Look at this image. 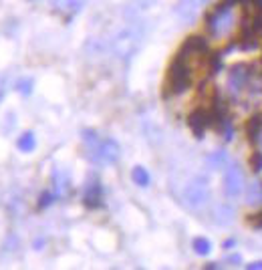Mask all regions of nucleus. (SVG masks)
I'll return each mask as SVG.
<instances>
[{
    "label": "nucleus",
    "mask_w": 262,
    "mask_h": 270,
    "mask_svg": "<svg viewBox=\"0 0 262 270\" xmlns=\"http://www.w3.org/2000/svg\"><path fill=\"white\" fill-rule=\"evenodd\" d=\"M250 165H252V169H254L256 173H260L262 171V152H254V154L250 156Z\"/></svg>",
    "instance_id": "19"
},
{
    "label": "nucleus",
    "mask_w": 262,
    "mask_h": 270,
    "mask_svg": "<svg viewBox=\"0 0 262 270\" xmlns=\"http://www.w3.org/2000/svg\"><path fill=\"white\" fill-rule=\"evenodd\" d=\"M131 179H133L139 188H148V186H150V182H152V177H150L148 169H145V167H141V165H135V167H133V171H131Z\"/></svg>",
    "instance_id": "12"
},
{
    "label": "nucleus",
    "mask_w": 262,
    "mask_h": 270,
    "mask_svg": "<svg viewBox=\"0 0 262 270\" xmlns=\"http://www.w3.org/2000/svg\"><path fill=\"white\" fill-rule=\"evenodd\" d=\"M248 224H250L252 228H256V230H262V212L248 218Z\"/></svg>",
    "instance_id": "20"
},
{
    "label": "nucleus",
    "mask_w": 262,
    "mask_h": 270,
    "mask_svg": "<svg viewBox=\"0 0 262 270\" xmlns=\"http://www.w3.org/2000/svg\"><path fill=\"white\" fill-rule=\"evenodd\" d=\"M4 93H6V79L0 75V103H2V99H4Z\"/></svg>",
    "instance_id": "21"
},
{
    "label": "nucleus",
    "mask_w": 262,
    "mask_h": 270,
    "mask_svg": "<svg viewBox=\"0 0 262 270\" xmlns=\"http://www.w3.org/2000/svg\"><path fill=\"white\" fill-rule=\"evenodd\" d=\"M137 45H139V35H137V31H135V28H127V31H123V33L117 37V41H115V51L119 54H131L137 49Z\"/></svg>",
    "instance_id": "7"
},
{
    "label": "nucleus",
    "mask_w": 262,
    "mask_h": 270,
    "mask_svg": "<svg viewBox=\"0 0 262 270\" xmlns=\"http://www.w3.org/2000/svg\"><path fill=\"white\" fill-rule=\"evenodd\" d=\"M246 135L252 143H258L260 141V135H262V115H254L248 119L246 123Z\"/></svg>",
    "instance_id": "10"
},
{
    "label": "nucleus",
    "mask_w": 262,
    "mask_h": 270,
    "mask_svg": "<svg viewBox=\"0 0 262 270\" xmlns=\"http://www.w3.org/2000/svg\"><path fill=\"white\" fill-rule=\"evenodd\" d=\"M16 147H18L20 152H24V154H31V152L37 147V137H35V133H33V131H24V133L18 137Z\"/></svg>",
    "instance_id": "11"
},
{
    "label": "nucleus",
    "mask_w": 262,
    "mask_h": 270,
    "mask_svg": "<svg viewBox=\"0 0 262 270\" xmlns=\"http://www.w3.org/2000/svg\"><path fill=\"white\" fill-rule=\"evenodd\" d=\"M226 262H234V264H238V262H242V258L236 254V256H228V258H226Z\"/></svg>",
    "instance_id": "23"
},
{
    "label": "nucleus",
    "mask_w": 262,
    "mask_h": 270,
    "mask_svg": "<svg viewBox=\"0 0 262 270\" xmlns=\"http://www.w3.org/2000/svg\"><path fill=\"white\" fill-rule=\"evenodd\" d=\"M83 202H85V206L91 208V210H95V208H99V206L103 204V188H101V184H99L97 179H93V182L87 184Z\"/></svg>",
    "instance_id": "8"
},
{
    "label": "nucleus",
    "mask_w": 262,
    "mask_h": 270,
    "mask_svg": "<svg viewBox=\"0 0 262 270\" xmlns=\"http://www.w3.org/2000/svg\"><path fill=\"white\" fill-rule=\"evenodd\" d=\"M246 268H250V270H262V260H256V262H250V264H246Z\"/></svg>",
    "instance_id": "22"
},
{
    "label": "nucleus",
    "mask_w": 262,
    "mask_h": 270,
    "mask_svg": "<svg viewBox=\"0 0 262 270\" xmlns=\"http://www.w3.org/2000/svg\"><path fill=\"white\" fill-rule=\"evenodd\" d=\"M206 2H208V0H182V2L178 4L176 12H178V16H180L182 20H188V22H192V20L198 16L200 8H202Z\"/></svg>",
    "instance_id": "9"
},
{
    "label": "nucleus",
    "mask_w": 262,
    "mask_h": 270,
    "mask_svg": "<svg viewBox=\"0 0 262 270\" xmlns=\"http://www.w3.org/2000/svg\"><path fill=\"white\" fill-rule=\"evenodd\" d=\"M216 222L222 224V226L230 224V222H232V210H230L228 206H218V208H216Z\"/></svg>",
    "instance_id": "16"
},
{
    "label": "nucleus",
    "mask_w": 262,
    "mask_h": 270,
    "mask_svg": "<svg viewBox=\"0 0 262 270\" xmlns=\"http://www.w3.org/2000/svg\"><path fill=\"white\" fill-rule=\"evenodd\" d=\"M246 190V177H244V171L234 165V163H228L224 167V194L228 198H240Z\"/></svg>",
    "instance_id": "5"
},
{
    "label": "nucleus",
    "mask_w": 262,
    "mask_h": 270,
    "mask_svg": "<svg viewBox=\"0 0 262 270\" xmlns=\"http://www.w3.org/2000/svg\"><path fill=\"white\" fill-rule=\"evenodd\" d=\"M258 143H260V145H262V135H260V141H258Z\"/></svg>",
    "instance_id": "24"
},
{
    "label": "nucleus",
    "mask_w": 262,
    "mask_h": 270,
    "mask_svg": "<svg viewBox=\"0 0 262 270\" xmlns=\"http://www.w3.org/2000/svg\"><path fill=\"white\" fill-rule=\"evenodd\" d=\"M258 77V73L254 71L252 65L248 63H240L234 65L228 73V91L232 97H238L240 93H244L246 89H250V85L254 83V79Z\"/></svg>",
    "instance_id": "3"
},
{
    "label": "nucleus",
    "mask_w": 262,
    "mask_h": 270,
    "mask_svg": "<svg viewBox=\"0 0 262 270\" xmlns=\"http://www.w3.org/2000/svg\"><path fill=\"white\" fill-rule=\"evenodd\" d=\"M192 246H194V252L200 254V256H206V254H210V250H212V242H210L208 238H204V236L196 238L192 242Z\"/></svg>",
    "instance_id": "14"
},
{
    "label": "nucleus",
    "mask_w": 262,
    "mask_h": 270,
    "mask_svg": "<svg viewBox=\"0 0 262 270\" xmlns=\"http://www.w3.org/2000/svg\"><path fill=\"white\" fill-rule=\"evenodd\" d=\"M16 91L22 93V95H31V91H33V81H31V79L18 81V83H16Z\"/></svg>",
    "instance_id": "17"
},
{
    "label": "nucleus",
    "mask_w": 262,
    "mask_h": 270,
    "mask_svg": "<svg viewBox=\"0 0 262 270\" xmlns=\"http://www.w3.org/2000/svg\"><path fill=\"white\" fill-rule=\"evenodd\" d=\"M56 198H59V196H56L54 192H45V194L41 196V200H39V208H47V206H51Z\"/></svg>",
    "instance_id": "18"
},
{
    "label": "nucleus",
    "mask_w": 262,
    "mask_h": 270,
    "mask_svg": "<svg viewBox=\"0 0 262 270\" xmlns=\"http://www.w3.org/2000/svg\"><path fill=\"white\" fill-rule=\"evenodd\" d=\"M234 2L232 0H222L218 6H214L206 14V33L210 39H224L232 35L236 26V14H234Z\"/></svg>",
    "instance_id": "1"
},
{
    "label": "nucleus",
    "mask_w": 262,
    "mask_h": 270,
    "mask_svg": "<svg viewBox=\"0 0 262 270\" xmlns=\"http://www.w3.org/2000/svg\"><path fill=\"white\" fill-rule=\"evenodd\" d=\"M208 163L212 169H218V167H226L228 165V156L224 152H214L212 156H208Z\"/></svg>",
    "instance_id": "15"
},
{
    "label": "nucleus",
    "mask_w": 262,
    "mask_h": 270,
    "mask_svg": "<svg viewBox=\"0 0 262 270\" xmlns=\"http://www.w3.org/2000/svg\"><path fill=\"white\" fill-rule=\"evenodd\" d=\"M188 127L192 129V133H194L196 137H204L206 129L214 127V117H212V113H210V107L194 109V111L188 115Z\"/></svg>",
    "instance_id": "6"
},
{
    "label": "nucleus",
    "mask_w": 262,
    "mask_h": 270,
    "mask_svg": "<svg viewBox=\"0 0 262 270\" xmlns=\"http://www.w3.org/2000/svg\"><path fill=\"white\" fill-rule=\"evenodd\" d=\"M83 139L87 143V149H89V158L93 163H99V165H109V163H115L121 156V147L115 139L107 137V139H99L95 131L87 129L83 131Z\"/></svg>",
    "instance_id": "2"
},
{
    "label": "nucleus",
    "mask_w": 262,
    "mask_h": 270,
    "mask_svg": "<svg viewBox=\"0 0 262 270\" xmlns=\"http://www.w3.org/2000/svg\"><path fill=\"white\" fill-rule=\"evenodd\" d=\"M246 198L250 204H260L262 202V182H252V186H248L246 190Z\"/></svg>",
    "instance_id": "13"
},
{
    "label": "nucleus",
    "mask_w": 262,
    "mask_h": 270,
    "mask_svg": "<svg viewBox=\"0 0 262 270\" xmlns=\"http://www.w3.org/2000/svg\"><path fill=\"white\" fill-rule=\"evenodd\" d=\"M210 200V186L206 177H194L186 188H184V202L188 208L198 210Z\"/></svg>",
    "instance_id": "4"
}]
</instances>
